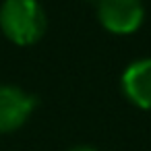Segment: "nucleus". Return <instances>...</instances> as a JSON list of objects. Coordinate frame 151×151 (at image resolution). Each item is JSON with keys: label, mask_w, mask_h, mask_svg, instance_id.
I'll list each match as a JSON object with an SVG mask.
<instances>
[{"label": "nucleus", "mask_w": 151, "mask_h": 151, "mask_svg": "<svg viewBox=\"0 0 151 151\" xmlns=\"http://www.w3.org/2000/svg\"><path fill=\"white\" fill-rule=\"evenodd\" d=\"M97 21L114 35H132L145 21L141 0H97Z\"/></svg>", "instance_id": "f03ea898"}, {"label": "nucleus", "mask_w": 151, "mask_h": 151, "mask_svg": "<svg viewBox=\"0 0 151 151\" xmlns=\"http://www.w3.org/2000/svg\"><path fill=\"white\" fill-rule=\"evenodd\" d=\"M37 97L17 85H0V134L19 130L33 114Z\"/></svg>", "instance_id": "7ed1b4c3"}, {"label": "nucleus", "mask_w": 151, "mask_h": 151, "mask_svg": "<svg viewBox=\"0 0 151 151\" xmlns=\"http://www.w3.org/2000/svg\"><path fill=\"white\" fill-rule=\"evenodd\" d=\"M68 151H97V149H93L89 145H77V147H70Z\"/></svg>", "instance_id": "39448f33"}, {"label": "nucleus", "mask_w": 151, "mask_h": 151, "mask_svg": "<svg viewBox=\"0 0 151 151\" xmlns=\"http://www.w3.org/2000/svg\"><path fill=\"white\" fill-rule=\"evenodd\" d=\"M46 29V11L37 0H4L0 4V31L15 46L37 44Z\"/></svg>", "instance_id": "f257e3e1"}, {"label": "nucleus", "mask_w": 151, "mask_h": 151, "mask_svg": "<svg viewBox=\"0 0 151 151\" xmlns=\"http://www.w3.org/2000/svg\"><path fill=\"white\" fill-rule=\"evenodd\" d=\"M95 2H97V0H95Z\"/></svg>", "instance_id": "423d86ee"}, {"label": "nucleus", "mask_w": 151, "mask_h": 151, "mask_svg": "<svg viewBox=\"0 0 151 151\" xmlns=\"http://www.w3.org/2000/svg\"><path fill=\"white\" fill-rule=\"evenodd\" d=\"M120 87L124 97L141 108L151 110V58L132 60L120 77Z\"/></svg>", "instance_id": "20e7f679"}]
</instances>
